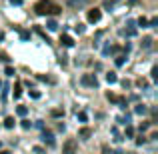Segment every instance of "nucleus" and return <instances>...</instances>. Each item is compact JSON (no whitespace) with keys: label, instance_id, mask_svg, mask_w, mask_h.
I'll return each instance as SVG.
<instances>
[{"label":"nucleus","instance_id":"1","mask_svg":"<svg viewBox=\"0 0 158 154\" xmlns=\"http://www.w3.org/2000/svg\"><path fill=\"white\" fill-rule=\"evenodd\" d=\"M34 12L38 16H56L62 12V6L56 2H52V0H38V2L34 4Z\"/></svg>","mask_w":158,"mask_h":154},{"label":"nucleus","instance_id":"2","mask_svg":"<svg viewBox=\"0 0 158 154\" xmlns=\"http://www.w3.org/2000/svg\"><path fill=\"white\" fill-rule=\"evenodd\" d=\"M76 148H78V142L74 138H68L62 146V154H76Z\"/></svg>","mask_w":158,"mask_h":154},{"label":"nucleus","instance_id":"3","mask_svg":"<svg viewBox=\"0 0 158 154\" xmlns=\"http://www.w3.org/2000/svg\"><path fill=\"white\" fill-rule=\"evenodd\" d=\"M80 82H82V86H92V88L98 86V80H96L94 74H84V76L80 78Z\"/></svg>","mask_w":158,"mask_h":154},{"label":"nucleus","instance_id":"4","mask_svg":"<svg viewBox=\"0 0 158 154\" xmlns=\"http://www.w3.org/2000/svg\"><path fill=\"white\" fill-rule=\"evenodd\" d=\"M86 18H88V22H98V20L102 18V12L98 10V8H92V10H88V14H86Z\"/></svg>","mask_w":158,"mask_h":154},{"label":"nucleus","instance_id":"5","mask_svg":"<svg viewBox=\"0 0 158 154\" xmlns=\"http://www.w3.org/2000/svg\"><path fill=\"white\" fill-rule=\"evenodd\" d=\"M60 44H62V46H66V48H72L74 46V40L70 38L68 34H62L60 36Z\"/></svg>","mask_w":158,"mask_h":154},{"label":"nucleus","instance_id":"6","mask_svg":"<svg viewBox=\"0 0 158 154\" xmlns=\"http://www.w3.org/2000/svg\"><path fill=\"white\" fill-rule=\"evenodd\" d=\"M106 98L110 102H116V104H122V102H126L122 96H116V94H112V92H106Z\"/></svg>","mask_w":158,"mask_h":154},{"label":"nucleus","instance_id":"7","mask_svg":"<svg viewBox=\"0 0 158 154\" xmlns=\"http://www.w3.org/2000/svg\"><path fill=\"white\" fill-rule=\"evenodd\" d=\"M42 140H44V142H48V144L52 146V144H54V136H52V132H46V130H44V132H42Z\"/></svg>","mask_w":158,"mask_h":154},{"label":"nucleus","instance_id":"8","mask_svg":"<svg viewBox=\"0 0 158 154\" xmlns=\"http://www.w3.org/2000/svg\"><path fill=\"white\" fill-rule=\"evenodd\" d=\"M106 82H108V84H116V82H118L116 72H108V74H106Z\"/></svg>","mask_w":158,"mask_h":154},{"label":"nucleus","instance_id":"9","mask_svg":"<svg viewBox=\"0 0 158 154\" xmlns=\"http://www.w3.org/2000/svg\"><path fill=\"white\" fill-rule=\"evenodd\" d=\"M90 136H92V130H90V128H82V130H80V138L88 140Z\"/></svg>","mask_w":158,"mask_h":154},{"label":"nucleus","instance_id":"10","mask_svg":"<svg viewBox=\"0 0 158 154\" xmlns=\"http://www.w3.org/2000/svg\"><path fill=\"white\" fill-rule=\"evenodd\" d=\"M22 96V86H20V82H16L14 84V98H20Z\"/></svg>","mask_w":158,"mask_h":154},{"label":"nucleus","instance_id":"11","mask_svg":"<svg viewBox=\"0 0 158 154\" xmlns=\"http://www.w3.org/2000/svg\"><path fill=\"white\" fill-rule=\"evenodd\" d=\"M150 46H152V38H150V36H146V38L142 40V48H144V50H148Z\"/></svg>","mask_w":158,"mask_h":154},{"label":"nucleus","instance_id":"12","mask_svg":"<svg viewBox=\"0 0 158 154\" xmlns=\"http://www.w3.org/2000/svg\"><path fill=\"white\" fill-rule=\"evenodd\" d=\"M118 2H120V0H104V8H110V10H112Z\"/></svg>","mask_w":158,"mask_h":154},{"label":"nucleus","instance_id":"13","mask_svg":"<svg viewBox=\"0 0 158 154\" xmlns=\"http://www.w3.org/2000/svg\"><path fill=\"white\" fill-rule=\"evenodd\" d=\"M146 110H148V108L144 106V104H138V106L134 108V112H136V114H146Z\"/></svg>","mask_w":158,"mask_h":154},{"label":"nucleus","instance_id":"14","mask_svg":"<svg viewBox=\"0 0 158 154\" xmlns=\"http://www.w3.org/2000/svg\"><path fill=\"white\" fill-rule=\"evenodd\" d=\"M136 24H138V26H142V28H148V20L144 18V16H140V18L136 20Z\"/></svg>","mask_w":158,"mask_h":154},{"label":"nucleus","instance_id":"15","mask_svg":"<svg viewBox=\"0 0 158 154\" xmlns=\"http://www.w3.org/2000/svg\"><path fill=\"white\" fill-rule=\"evenodd\" d=\"M46 26H48V30H56V28H58V22H56V20H48V22H46Z\"/></svg>","mask_w":158,"mask_h":154},{"label":"nucleus","instance_id":"16","mask_svg":"<svg viewBox=\"0 0 158 154\" xmlns=\"http://www.w3.org/2000/svg\"><path fill=\"white\" fill-rule=\"evenodd\" d=\"M136 84H138L140 88H148V80H146V78H138V80H136Z\"/></svg>","mask_w":158,"mask_h":154},{"label":"nucleus","instance_id":"17","mask_svg":"<svg viewBox=\"0 0 158 154\" xmlns=\"http://www.w3.org/2000/svg\"><path fill=\"white\" fill-rule=\"evenodd\" d=\"M36 32H38V34H40V36H42V38H44V40H46V44H50V38H48V36H46V32H44V30H42V28H38V26H36Z\"/></svg>","mask_w":158,"mask_h":154},{"label":"nucleus","instance_id":"18","mask_svg":"<svg viewBox=\"0 0 158 154\" xmlns=\"http://www.w3.org/2000/svg\"><path fill=\"white\" fill-rule=\"evenodd\" d=\"M14 118H12V116H8V118L6 120H4V126H6V128H12V126H14Z\"/></svg>","mask_w":158,"mask_h":154},{"label":"nucleus","instance_id":"19","mask_svg":"<svg viewBox=\"0 0 158 154\" xmlns=\"http://www.w3.org/2000/svg\"><path fill=\"white\" fill-rule=\"evenodd\" d=\"M18 32H20V38H22V40H30V32H28V30H20V28H18Z\"/></svg>","mask_w":158,"mask_h":154},{"label":"nucleus","instance_id":"20","mask_svg":"<svg viewBox=\"0 0 158 154\" xmlns=\"http://www.w3.org/2000/svg\"><path fill=\"white\" fill-rule=\"evenodd\" d=\"M124 34H126L128 38H132V36H136V28H126V30H124Z\"/></svg>","mask_w":158,"mask_h":154},{"label":"nucleus","instance_id":"21","mask_svg":"<svg viewBox=\"0 0 158 154\" xmlns=\"http://www.w3.org/2000/svg\"><path fill=\"white\" fill-rule=\"evenodd\" d=\"M16 112H18V116H26L28 108H26V106H18V108H16Z\"/></svg>","mask_w":158,"mask_h":154},{"label":"nucleus","instance_id":"22","mask_svg":"<svg viewBox=\"0 0 158 154\" xmlns=\"http://www.w3.org/2000/svg\"><path fill=\"white\" fill-rule=\"evenodd\" d=\"M4 74H8V76H14V74H16V72H14V68H12V66H10V64H8V66H6V68H4Z\"/></svg>","mask_w":158,"mask_h":154},{"label":"nucleus","instance_id":"23","mask_svg":"<svg viewBox=\"0 0 158 154\" xmlns=\"http://www.w3.org/2000/svg\"><path fill=\"white\" fill-rule=\"evenodd\" d=\"M152 80H158V66H152V72H150Z\"/></svg>","mask_w":158,"mask_h":154},{"label":"nucleus","instance_id":"24","mask_svg":"<svg viewBox=\"0 0 158 154\" xmlns=\"http://www.w3.org/2000/svg\"><path fill=\"white\" fill-rule=\"evenodd\" d=\"M124 62H126V56H118L116 58V66H124Z\"/></svg>","mask_w":158,"mask_h":154},{"label":"nucleus","instance_id":"25","mask_svg":"<svg viewBox=\"0 0 158 154\" xmlns=\"http://www.w3.org/2000/svg\"><path fill=\"white\" fill-rule=\"evenodd\" d=\"M38 80H42V82H54V78H50V76H44V74H40V76H38Z\"/></svg>","mask_w":158,"mask_h":154},{"label":"nucleus","instance_id":"26","mask_svg":"<svg viewBox=\"0 0 158 154\" xmlns=\"http://www.w3.org/2000/svg\"><path fill=\"white\" fill-rule=\"evenodd\" d=\"M70 4H72V6H80V4H84L86 0H68Z\"/></svg>","mask_w":158,"mask_h":154},{"label":"nucleus","instance_id":"27","mask_svg":"<svg viewBox=\"0 0 158 154\" xmlns=\"http://www.w3.org/2000/svg\"><path fill=\"white\" fill-rule=\"evenodd\" d=\"M126 136H128V138L134 136V128H132V126H126Z\"/></svg>","mask_w":158,"mask_h":154},{"label":"nucleus","instance_id":"28","mask_svg":"<svg viewBox=\"0 0 158 154\" xmlns=\"http://www.w3.org/2000/svg\"><path fill=\"white\" fill-rule=\"evenodd\" d=\"M154 26H158V18H152L150 22H148V28H154Z\"/></svg>","mask_w":158,"mask_h":154},{"label":"nucleus","instance_id":"29","mask_svg":"<svg viewBox=\"0 0 158 154\" xmlns=\"http://www.w3.org/2000/svg\"><path fill=\"white\" fill-rule=\"evenodd\" d=\"M86 118H88L86 112H80V114H78V120H80V122H86Z\"/></svg>","mask_w":158,"mask_h":154},{"label":"nucleus","instance_id":"30","mask_svg":"<svg viewBox=\"0 0 158 154\" xmlns=\"http://www.w3.org/2000/svg\"><path fill=\"white\" fill-rule=\"evenodd\" d=\"M0 62H10V58H8L4 52H0Z\"/></svg>","mask_w":158,"mask_h":154},{"label":"nucleus","instance_id":"31","mask_svg":"<svg viewBox=\"0 0 158 154\" xmlns=\"http://www.w3.org/2000/svg\"><path fill=\"white\" fill-rule=\"evenodd\" d=\"M30 126H32V124H30V120H22V128H26V130H28Z\"/></svg>","mask_w":158,"mask_h":154},{"label":"nucleus","instance_id":"32","mask_svg":"<svg viewBox=\"0 0 158 154\" xmlns=\"http://www.w3.org/2000/svg\"><path fill=\"white\" fill-rule=\"evenodd\" d=\"M30 96L32 98H40V92H38V90H30Z\"/></svg>","mask_w":158,"mask_h":154},{"label":"nucleus","instance_id":"33","mask_svg":"<svg viewBox=\"0 0 158 154\" xmlns=\"http://www.w3.org/2000/svg\"><path fill=\"white\" fill-rule=\"evenodd\" d=\"M148 126H150V122H144V124H140V130H148Z\"/></svg>","mask_w":158,"mask_h":154},{"label":"nucleus","instance_id":"34","mask_svg":"<svg viewBox=\"0 0 158 154\" xmlns=\"http://www.w3.org/2000/svg\"><path fill=\"white\" fill-rule=\"evenodd\" d=\"M76 32H78V34H82V32H84V26H82V24H76Z\"/></svg>","mask_w":158,"mask_h":154},{"label":"nucleus","instance_id":"35","mask_svg":"<svg viewBox=\"0 0 158 154\" xmlns=\"http://www.w3.org/2000/svg\"><path fill=\"white\" fill-rule=\"evenodd\" d=\"M62 114H64V112L58 110V108H56V110H52V116H62Z\"/></svg>","mask_w":158,"mask_h":154},{"label":"nucleus","instance_id":"36","mask_svg":"<svg viewBox=\"0 0 158 154\" xmlns=\"http://www.w3.org/2000/svg\"><path fill=\"white\" fill-rule=\"evenodd\" d=\"M10 4H12V6H20V4H22V0H10Z\"/></svg>","mask_w":158,"mask_h":154},{"label":"nucleus","instance_id":"37","mask_svg":"<svg viewBox=\"0 0 158 154\" xmlns=\"http://www.w3.org/2000/svg\"><path fill=\"white\" fill-rule=\"evenodd\" d=\"M134 24H136L134 20H128V22H126V26H128V28H134Z\"/></svg>","mask_w":158,"mask_h":154},{"label":"nucleus","instance_id":"38","mask_svg":"<svg viewBox=\"0 0 158 154\" xmlns=\"http://www.w3.org/2000/svg\"><path fill=\"white\" fill-rule=\"evenodd\" d=\"M144 142H146V138H144V136H140V138L136 140V144H144Z\"/></svg>","mask_w":158,"mask_h":154},{"label":"nucleus","instance_id":"39","mask_svg":"<svg viewBox=\"0 0 158 154\" xmlns=\"http://www.w3.org/2000/svg\"><path fill=\"white\" fill-rule=\"evenodd\" d=\"M34 152H36V154H42L44 150H42V148H40V146H34Z\"/></svg>","mask_w":158,"mask_h":154},{"label":"nucleus","instance_id":"40","mask_svg":"<svg viewBox=\"0 0 158 154\" xmlns=\"http://www.w3.org/2000/svg\"><path fill=\"white\" fill-rule=\"evenodd\" d=\"M104 154H112V152H110V150H108V148L104 146Z\"/></svg>","mask_w":158,"mask_h":154},{"label":"nucleus","instance_id":"41","mask_svg":"<svg viewBox=\"0 0 158 154\" xmlns=\"http://www.w3.org/2000/svg\"><path fill=\"white\" fill-rule=\"evenodd\" d=\"M112 154H124L122 150H116V152H112Z\"/></svg>","mask_w":158,"mask_h":154},{"label":"nucleus","instance_id":"42","mask_svg":"<svg viewBox=\"0 0 158 154\" xmlns=\"http://www.w3.org/2000/svg\"><path fill=\"white\" fill-rule=\"evenodd\" d=\"M4 38V32H0V40H2Z\"/></svg>","mask_w":158,"mask_h":154},{"label":"nucleus","instance_id":"43","mask_svg":"<svg viewBox=\"0 0 158 154\" xmlns=\"http://www.w3.org/2000/svg\"><path fill=\"white\" fill-rule=\"evenodd\" d=\"M0 154H10V152H6V150H4V152H0Z\"/></svg>","mask_w":158,"mask_h":154},{"label":"nucleus","instance_id":"44","mask_svg":"<svg viewBox=\"0 0 158 154\" xmlns=\"http://www.w3.org/2000/svg\"><path fill=\"white\" fill-rule=\"evenodd\" d=\"M0 88H2V82H0Z\"/></svg>","mask_w":158,"mask_h":154}]
</instances>
